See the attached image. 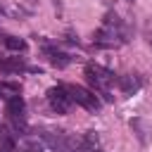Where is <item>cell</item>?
<instances>
[{
	"label": "cell",
	"instance_id": "obj_1",
	"mask_svg": "<svg viewBox=\"0 0 152 152\" xmlns=\"http://www.w3.org/2000/svg\"><path fill=\"white\" fill-rule=\"evenodd\" d=\"M86 78H88L90 86H93L97 93H102L107 100H109V86L119 81L109 69H104V66H100V64H86Z\"/></svg>",
	"mask_w": 152,
	"mask_h": 152
},
{
	"label": "cell",
	"instance_id": "obj_2",
	"mask_svg": "<svg viewBox=\"0 0 152 152\" xmlns=\"http://www.w3.org/2000/svg\"><path fill=\"white\" fill-rule=\"evenodd\" d=\"M24 109H26V104H24V97H21V95L7 100L5 112H7V119H10L12 128L17 131V135H24L26 128H28V126H26V114H24Z\"/></svg>",
	"mask_w": 152,
	"mask_h": 152
},
{
	"label": "cell",
	"instance_id": "obj_3",
	"mask_svg": "<svg viewBox=\"0 0 152 152\" xmlns=\"http://www.w3.org/2000/svg\"><path fill=\"white\" fill-rule=\"evenodd\" d=\"M66 90H69V95H71V102H76V104H81L83 109H88V112H97L100 109V97L93 93V90H88V88H83V86H66Z\"/></svg>",
	"mask_w": 152,
	"mask_h": 152
},
{
	"label": "cell",
	"instance_id": "obj_4",
	"mask_svg": "<svg viewBox=\"0 0 152 152\" xmlns=\"http://www.w3.org/2000/svg\"><path fill=\"white\" fill-rule=\"evenodd\" d=\"M48 102L57 114H66L71 107V95H69L66 86H52L48 90Z\"/></svg>",
	"mask_w": 152,
	"mask_h": 152
},
{
	"label": "cell",
	"instance_id": "obj_5",
	"mask_svg": "<svg viewBox=\"0 0 152 152\" xmlns=\"http://www.w3.org/2000/svg\"><path fill=\"white\" fill-rule=\"evenodd\" d=\"M26 69V62L21 57H0V71L2 74H19Z\"/></svg>",
	"mask_w": 152,
	"mask_h": 152
},
{
	"label": "cell",
	"instance_id": "obj_6",
	"mask_svg": "<svg viewBox=\"0 0 152 152\" xmlns=\"http://www.w3.org/2000/svg\"><path fill=\"white\" fill-rule=\"evenodd\" d=\"M45 55H48L50 64H52V66H57V69H64V66L71 62V57H69L66 52H59L57 48H50V45H45Z\"/></svg>",
	"mask_w": 152,
	"mask_h": 152
},
{
	"label": "cell",
	"instance_id": "obj_7",
	"mask_svg": "<svg viewBox=\"0 0 152 152\" xmlns=\"http://www.w3.org/2000/svg\"><path fill=\"white\" fill-rule=\"evenodd\" d=\"M116 83L121 86V90H124L126 95H133V93H135V90L140 88V83H142V81H140L138 76H133V74H131V76H121V78H119Z\"/></svg>",
	"mask_w": 152,
	"mask_h": 152
},
{
	"label": "cell",
	"instance_id": "obj_8",
	"mask_svg": "<svg viewBox=\"0 0 152 152\" xmlns=\"http://www.w3.org/2000/svg\"><path fill=\"white\" fill-rule=\"evenodd\" d=\"M21 93V86L14 83V81H0V97L2 100H12Z\"/></svg>",
	"mask_w": 152,
	"mask_h": 152
},
{
	"label": "cell",
	"instance_id": "obj_9",
	"mask_svg": "<svg viewBox=\"0 0 152 152\" xmlns=\"http://www.w3.org/2000/svg\"><path fill=\"white\" fill-rule=\"evenodd\" d=\"M2 43H5V48L14 50V52H24L26 50V40L24 38H17V36H5Z\"/></svg>",
	"mask_w": 152,
	"mask_h": 152
},
{
	"label": "cell",
	"instance_id": "obj_10",
	"mask_svg": "<svg viewBox=\"0 0 152 152\" xmlns=\"http://www.w3.org/2000/svg\"><path fill=\"white\" fill-rule=\"evenodd\" d=\"M145 36H147V43H152V21L150 19L145 21Z\"/></svg>",
	"mask_w": 152,
	"mask_h": 152
}]
</instances>
